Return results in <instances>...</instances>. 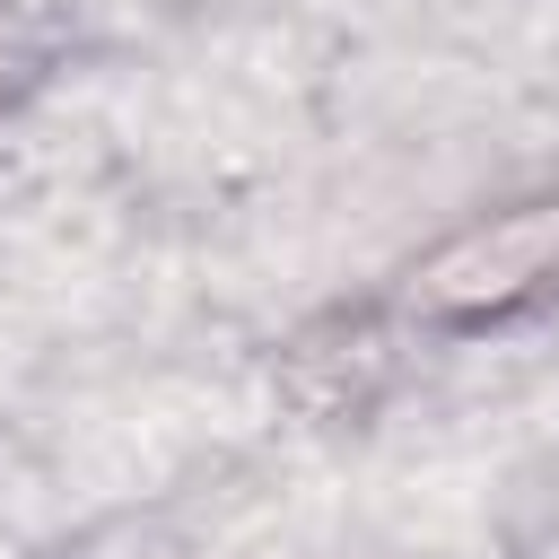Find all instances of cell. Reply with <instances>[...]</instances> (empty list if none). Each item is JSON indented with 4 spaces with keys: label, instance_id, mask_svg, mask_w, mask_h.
Wrapping results in <instances>:
<instances>
[{
    "label": "cell",
    "instance_id": "cell-1",
    "mask_svg": "<svg viewBox=\"0 0 559 559\" xmlns=\"http://www.w3.org/2000/svg\"><path fill=\"white\" fill-rule=\"evenodd\" d=\"M550 271H559V201H533V210H507L480 236H463L445 262H428L419 297L428 306H507Z\"/></svg>",
    "mask_w": 559,
    "mask_h": 559
}]
</instances>
